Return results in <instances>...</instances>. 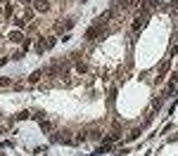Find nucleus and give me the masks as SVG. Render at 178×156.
Masks as SVG:
<instances>
[{
  "mask_svg": "<svg viewBox=\"0 0 178 156\" xmlns=\"http://www.w3.org/2000/svg\"><path fill=\"white\" fill-rule=\"evenodd\" d=\"M55 43H57V40H55V38L52 36H50V38H43V43H38V52H43V50H50V48H55Z\"/></svg>",
  "mask_w": 178,
  "mask_h": 156,
  "instance_id": "f257e3e1",
  "label": "nucleus"
},
{
  "mask_svg": "<svg viewBox=\"0 0 178 156\" xmlns=\"http://www.w3.org/2000/svg\"><path fill=\"white\" fill-rule=\"evenodd\" d=\"M145 24H147V12H143V14H138V17H135L133 28H135V31H140V28L145 26Z\"/></svg>",
  "mask_w": 178,
  "mask_h": 156,
  "instance_id": "f03ea898",
  "label": "nucleus"
},
{
  "mask_svg": "<svg viewBox=\"0 0 178 156\" xmlns=\"http://www.w3.org/2000/svg\"><path fill=\"white\" fill-rule=\"evenodd\" d=\"M48 3L45 0H33V10H38V12H48Z\"/></svg>",
  "mask_w": 178,
  "mask_h": 156,
  "instance_id": "7ed1b4c3",
  "label": "nucleus"
},
{
  "mask_svg": "<svg viewBox=\"0 0 178 156\" xmlns=\"http://www.w3.org/2000/svg\"><path fill=\"white\" fill-rule=\"evenodd\" d=\"M10 40H12V43H22V40H24V36H22L19 31H12V33H10Z\"/></svg>",
  "mask_w": 178,
  "mask_h": 156,
  "instance_id": "20e7f679",
  "label": "nucleus"
},
{
  "mask_svg": "<svg viewBox=\"0 0 178 156\" xmlns=\"http://www.w3.org/2000/svg\"><path fill=\"white\" fill-rule=\"evenodd\" d=\"M97 33H100V26H97V24H95V26H93V28H90V31H88V33H86V38H88V40H93V38H95V36H97Z\"/></svg>",
  "mask_w": 178,
  "mask_h": 156,
  "instance_id": "39448f33",
  "label": "nucleus"
},
{
  "mask_svg": "<svg viewBox=\"0 0 178 156\" xmlns=\"http://www.w3.org/2000/svg\"><path fill=\"white\" fill-rule=\"evenodd\" d=\"M40 76H43V71H33V73L29 76V83H38V81H40Z\"/></svg>",
  "mask_w": 178,
  "mask_h": 156,
  "instance_id": "423d86ee",
  "label": "nucleus"
},
{
  "mask_svg": "<svg viewBox=\"0 0 178 156\" xmlns=\"http://www.w3.org/2000/svg\"><path fill=\"white\" fill-rule=\"evenodd\" d=\"M71 26H74V22H64V24H57V31H64V28L69 31Z\"/></svg>",
  "mask_w": 178,
  "mask_h": 156,
  "instance_id": "0eeeda50",
  "label": "nucleus"
},
{
  "mask_svg": "<svg viewBox=\"0 0 178 156\" xmlns=\"http://www.w3.org/2000/svg\"><path fill=\"white\" fill-rule=\"evenodd\" d=\"M169 66H171V62L166 59V62H164V64H162V69H159V78H162V76H164V73H166V71H169Z\"/></svg>",
  "mask_w": 178,
  "mask_h": 156,
  "instance_id": "6e6552de",
  "label": "nucleus"
},
{
  "mask_svg": "<svg viewBox=\"0 0 178 156\" xmlns=\"http://www.w3.org/2000/svg\"><path fill=\"white\" fill-rule=\"evenodd\" d=\"M159 3L157 0H145V10H152V7H157Z\"/></svg>",
  "mask_w": 178,
  "mask_h": 156,
  "instance_id": "1a4fd4ad",
  "label": "nucleus"
},
{
  "mask_svg": "<svg viewBox=\"0 0 178 156\" xmlns=\"http://www.w3.org/2000/svg\"><path fill=\"white\" fill-rule=\"evenodd\" d=\"M135 137H140V130H138V128H135V130H133V133H131V135H128V140H135Z\"/></svg>",
  "mask_w": 178,
  "mask_h": 156,
  "instance_id": "9d476101",
  "label": "nucleus"
},
{
  "mask_svg": "<svg viewBox=\"0 0 178 156\" xmlns=\"http://www.w3.org/2000/svg\"><path fill=\"white\" fill-rule=\"evenodd\" d=\"M12 12H14V7L7 5V7H5V17H12Z\"/></svg>",
  "mask_w": 178,
  "mask_h": 156,
  "instance_id": "9b49d317",
  "label": "nucleus"
},
{
  "mask_svg": "<svg viewBox=\"0 0 178 156\" xmlns=\"http://www.w3.org/2000/svg\"><path fill=\"white\" fill-rule=\"evenodd\" d=\"M10 85V78H0V88H7Z\"/></svg>",
  "mask_w": 178,
  "mask_h": 156,
  "instance_id": "f8f14e48",
  "label": "nucleus"
},
{
  "mask_svg": "<svg viewBox=\"0 0 178 156\" xmlns=\"http://www.w3.org/2000/svg\"><path fill=\"white\" fill-rule=\"evenodd\" d=\"M22 3H31V0H22Z\"/></svg>",
  "mask_w": 178,
  "mask_h": 156,
  "instance_id": "ddd939ff",
  "label": "nucleus"
},
{
  "mask_svg": "<svg viewBox=\"0 0 178 156\" xmlns=\"http://www.w3.org/2000/svg\"><path fill=\"white\" fill-rule=\"evenodd\" d=\"M0 3H5V0H0Z\"/></svg>",
  "mask_w": 178,
  "mask_h": 156,
  "instance_id": "4468645a",
  "label": "nucleus"
},
{
  "mask_svg": "<svg viewBox=\"0 0 178 156\" xmlns=\"http://www.w3.org/2000/svg\"><path fill=\"white\" fill-rule=\"evenodd\" d=\"M0 130H3V128H0Z\"/></svg>",
  "mask_w": 178,
  "mask_h": 156,
  "instance_id": "2eb2a0df",
  "label": "nucleus"
},
{
  "mask_svg": "<svg viewBox=\"0 0 178 156\" xmlns=\"http://www.w3.org/2000/svg\"><path fill=\"white\" fill-rule=\"evenodd\" d=\"M176 40H178V38H176Z\"/></svg>",
  "mask_w": 178,
  "mask_h": 156,
  "instance_id": "dca6fc26",
  "label": "nucleus"
}]
</instances>
